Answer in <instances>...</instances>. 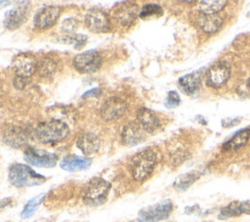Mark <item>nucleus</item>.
Listing matches in <instances>:
<instances>
[{
    "mask_svg": "<svg viewBox=\"0 0 250 222\" xmlns=\"http://www.w3.org/2000/svg\"><path fill=\"white\" fill-rule=\"evenodd\" d=\"M68 126L59 119H51L41 122L36 126L34 130L36 139L43 144H54L62 142L68 136Z\"/></svg>",
    "mask_w": 250,
    "mask_h": 222,
    "instance_id": "1",
    "label": "nucleus"
},
{
    "mask_svg": "<svg viewBox=\"0 0 250 222\" xmlns=\"http://www.w3.org/2000/svg\"><path fill=\"white\" fill-rule=\"evenodd\" d=\"M157 163V155L151 149H146L136 154L130 163L131 174L134 180L143 182L152 173Z\"/></svg>",
    "mask_w": 250,
    "mask_h": 222,
    "instance_id": "2",
    "label": "nucleus"
},
{
    "mask_svg": "<svg viewBox=\"0 0 250 222\" xmlns=\"http://www.w3.org/2000/svg\"><path fill=\"white\" fill-rule=\"evenodd\" d=\"M9 180L15 187L23 188L40 185L46 178L25 164L14 163L9 169Z\"/></svg>",
    "mask_w": 250,
    "mask_h": 222,
    "instance_id": "3",
    "label": "nucleus"
},
{
    "mask_svg": "<svg viewBox=\"0 0 250 222\" xmlns=\"http://www.w3.org/2000/svg\"><path fill=\"white\" fill-rule=\"evenodd\" d=\"M111 185L103 178H94L86 187L83 201L89 206H98L105 202Z\"/></svg>",
    "mask_w": 250,
    "mask_h": 222,
    "instance_id": "4",
    "label": "nucleus"
},
{
    "mask_svg": "<svg viewBox=\"0 0 250 222\" xmlns=\"http://www.w3.org/2000/svg\"><path fill=\"white\" fill-rule=\"evenodd\" d=\"M173 211V203L169 200H161L139 211L137 222H158L166 219Z\"/></svg>",
    "mask_w": 250,
    "mask_h": 222,
    "instance_id": "5",
    "label": "nucleus"
},
{
    "mask_svg": "<svg viewBox=\"0 0 250 222\" xmlns=\"http://www.w3.org/2000/svg\"><path fill=\"white\" fill-rule=\"evenodd\" d=\"M103 64L101 54L96 50H89L76 55L73 59L74 67L82 73H92L100 69Z\"/></svg>",
    "mask_w": 250,
    "mask_h": 222,
    "instance_id": "6",
    "label": "nucleus"
},
{
    "mask_svg": "<svg viewBox=\"0 0 250 222\" xmlns=\"http://www.w3.org/2000/svg\"><path fill=\"white\" fill-rule=\"evenodd\" d=\"M230 77V67L226 62L214 64L205 73V83L212 88H220Z\"/></svg>",
    "mask_w": 250,
    "mask_h": 222,
    "instance_id": "7",
    "label": "nucleus"
},
{
    "mask_svg": "<svg viewBox=\"0 0 250 222\" xmlns=\"http://www.w3.org/2000/svg\"><path fill=\"white\" fill-rule=\"evenodd\" d=\"M37 61L32 54L21 53L14 57L12 61V68L17 76L29 78L37 69Z\"/></svg>",
    "mask_w": 250,
    "mask_h": 222,
    "instance_id": "8",
    "label": "nucleus"
},
{
    "mask_svg": "<svg viewBox=\"0 0 250 222\" xmlns=\"http://www.w3.org/2000/svg\"><path fill=\"white\" fill-rule=\"evenodd\" d=\"M84 21L88 29L94 33L105 32L110 26V21L107 14L99 8L90 9L85 16Z\"/></svg>",
    "mask_w": 250,
    "mask_h": 222,
    "instance_id": "9",
    "label": "nucleus"
},
{
    "mask_svg": "<svg viewBox=\"0 0 250 222\" xmlns=\"http://www.w3.org/2000/svg\"><path fill=\"white\" fill-rule=\"evenodd\" d=\"M24 159L31 165L37 167H54L57 163L58 156L55 154L34 149V148H27L24 151Z\"/></svg>",
    "mask_w": 250,
    "mask_h": 222,
    "instance_id": "10",
    "label": "nucleus"
},
{
    "mask_svg": "<svg viewBox=\"0 0 250 222\" xmlns=\"http://www.w3.org/2000/svg\"><path fill=\"white\" fill-rule=\"evenodd\" d=\"M61 12L62 9L58 6H46L40 9L34 16V25L40 29L52 27L60 18Z\"/></svg>",
    "mask_w": 250,
    "mask_h": 222,
    "instance_id": "11",
    "label": "nucleus"
},
{
    "mask_svg": "<svg viewBox=\"0 0 250 222\" xmlns=\"http://www.w3.org/2000/svg\"><path fill=\"white\" fill-rule=\"evenodd\" d=\"M126 110L127 104L125 101L118 97H111L103 104L101 115L104 120H113L123 116Z\"/></svg>",
    "mask_w": 250,
    "mask_h": 222,
    "instance_id": "12",
    "label": "nucleus"
},
{
    "mask_svg": "<svg viewBox=\"0 0 250 222\" xmlns=\"http://www.w3.org/2000/svg\"><path fill=\"white\" fill-rule=\"evenodd\" d=\"M139 12V6L132 2H123L117 5L113 10V16L115 20L122 25L131 24L137 18Z\"/></svg>",
    "mask_w": 250,
    "mask_h": 222,
    "instance_id": "13",
    "label": "nucleus"
},
{
    "mask_svg": "<svg viewBox=\"0 0 250 222\" xmlns=\"http://www.w3.org/2000/svg\"><path fill=\"white\" fill-rule=\"evenodd\" d=\"M29 11H30V5H27V4L18 6L8 11L4 18L5 27L8 29L19 28L27 19Z\"/></svg>",
    "mask_w": 250,
    "mask_h": 222,
    "instance_id": "14",
    "label": "nucleus"
},
{
    "mask_svg": "<svg viewBox=\"0 0 250 222\" xmlns=\"http://www.w3.org/2000/svg\"><path fill=\"white\" fill-rule=\"evenodd\" d=\"M121 140L124 145L129 147L138 145L146 140L145 130L139 123L130 122L123 127L121 132Z\"/></svg>",
    "mask_w": 250,
    "mask_h": 222,
    "instance_id": "15",
    "label": "nucleus"
},
{
    "mask_svg": "<svg viewBox=\"0 0 250 222\" xmlns=\"http://www.w3.org/2000/svg\"><path fill=\"white\" fill-rule=\"evenodd\" d=\"M137 119L143 129L150 134H155L161 127V123L157 115L146 108H140L137 111Z\"/></svg>",
    "mask_w": 250,
    "mask_h": 222,
    "instance_id": "16",
    "label": "nucleus"
},
{
    "mask_svg": "<svg viewBox=\"0 0 250 222\" xmlns=\"http://www.w3.org/2000/svg\"><path fill=\"white\" fill-rule=\"evenodd\" d=\"M3 141L12 148H21L28 142L26 132L19 126H9L3 131Z\"/></svg>",
    "mask_w": 250,
    "mask_h": 222,
    "instance_id": "17",
    "label": "nucleus"
},
{
    "mask_svg": "<svg viewBox=\"0 0 250 222\" xmlns=\"http://www.w3.org/2000/svg\"><path fill=\"white\" fill-rule=\"evenodd\" d=\"M241 214H250V200H234L223 207L218 214V218L225 220L230 217H236Z\"/></svg>",
    "mask_w": 250,
    "mask_h": 222,
    "instance_id": "18",
    "label": "nucleus"
},
{
    "mask_svg": "<svg viewBox=\"0 0 250 222\" xmlns=\"http://www.w3.org/2000/svg\"><path fill=\"white\" fill-rule=\"evenodd\" d=\"M76 145L84 155H90L99 151L101 140L96 134L92 132H85L78 137Z\"/></svg>",
    "mask_w": 250,
    "mask_h": 222,
    "instance_id": "19",
    "label": "nucleus"
},
{
    "mask_svg": "<svg viewBox=\"0 0 250 222\" xmlns=\"http://www.w3.org/2000/svg\"><path fill=\"white\" fill-rule=\"evenodd\" d=\"M91 163L92 161L90 158L75 155H68L62 159L60 165L62 169L73 172L87 169L88 167H90Z\"/></svg>",
    "mask_w": 250,
    "mask_h": 222,
    "instance_id": "20",
    "label": "nucleus"
},
{
    "mask_svg": "<svg viewBox=\"0 0 250 222\" xmlns=\"http://www.w3.org/2000/svg\"><path fill=\"white\" fill-rule=\"evenodd\" d=\"M201 83V75L199 71L191 72L182 76L178 81L179 88L187 95L194 94Z\"/></svg>",
    "mask_w": 250,
    "mask_h": 222,
    "instance_id": "21",
    "label": "nucleus"
},
{
    "mask_svg": "<svg viewBox=\"0 0 250 222\" xmlns=\"http://www.w3.org/2000/svg\"><path fill=\"white\" fill-rule=\"evenodd\" d=\"M250 139V129L245 128L237 131L232 137L223 144L225 151H236L245 146Z\"/></svg>",
    "mask_w": 250,
    "mask_h": 222,
    "instance_id": "22",
    "label": "nucleus"
},
{
    "mask_svg": "<svg viewBox=\"0 0 250 222\" xmlns=\"http://www.w3.org/2000/svg\"><path fill=\"white\" fill-rule=\"evenodd\" d=\"M223 24V19L218 15H203L198 19L199 27L206 33L218 31Z\"/></svg>",
    "mask_w": 250,
    "mask_h": 222,
    "instance_id": "23",
    "label": "nucleus"
},
{
    "mask_svg": "<svg viewBox=\"0 0 250 222\" xmlns=\"http://www.w3.org/2000/svg\"><path fill=\"white\" fill-rule=\"evenodd\" d=\"M228 2L226 0H211V1H198L196 10L203 15H216L221 12Z\"/></svg>",
    "mask_w": 250,
    "mask_h": 222,
    "instance_id": "24",
    "label": "nucleus"
},
{
    "mask_svg": "<svg viewBox=\"0 0 250 222\" xmlns=\"http://www.w3.org/2000/svg\"><path fill=\"white\" fill-rule=\"evenodd\" d=\"M199 178V174L195 171L185 173L179 176L174 182V188L177 191H186L188 187H190L197 179Z\"/></svg>",
    "mask_w": 250,
    "mask_h": 222,
    "instance_id": "25",
    "label": "nucleus"
},
{
    "mask_svg": "<svg viewBox=\"0 0 250 222\" xmlns=\"http://www.w3.org/2000/svg\"><path fill=\"white\" fill-rule=\"evenodd\" d=\"M44 198H45V194H40V195L32 198L31 200H29L25 203V205L21 213V218L27 219V218L31 217L34 214V212L37 210V208L39 207L40 203L43 201Z\"/></svg>",
    "mask_w": 250,
    "mask_h": 222,
    "instance_id": "26",
    "label": "nucleus"
},
{
    "mask_svg": "<svg viewBox=\"0 0 250 222\" xmlns=\"http://www.w3.org/2000/svg\"><path fill=\"white\" fill-rule=\"evenodd\" d=\"M57 69L56 62L51 58H44L37 63V71L40 76L47 77L54 74Z\"/></svg>",
    "mask_w": 250,
    "mask_h": 222,
    "instance_id": "27",
    "label": "nucleus"
},
{
    "mask_svg": "<svg viewBox=\"0 0 250 222\" xmlns=\"http://www.w3.org/2000/svg\"><path fill=\"white\" fill-rule=\"evenodd\" d=\"M163 14V9L160 5L154 4V3H148L146 4L142 10L140 11V18L143 20H147L154 17H160Z\"/></svg>",
    "mask_w": 250,
    "mask_h": 222,
    "instance_id": "28",
    "label": "nucleus"
},
{
    "mask_svg": "<svg viewBox=\"0 0 250 222\" xmlns=\"http://www.w3.org/2000/svg\"><path fill=\"white\" fill-rule=\"evenodd\" d=\"M180 96L176 91H170L165 100V106L167 108H176L180 105Z\"/></svg>",
    "mask_w": 250,
    "mask_h": 222,
    "instance_id": "29",
    "label": "nucleus"
},
{
    "mask_svg": "<svg viewBox=\"0 0 250 222\" xmlns=\"http://www.w3.org/2000/svg\"><path fill=\"white\" fill-rule=\"evenodd\" d=\"M65 42L67 43H70V44H74L75 48H78V47H82L86 40H87V37L85 35H80V34H77V35H71V36H66L64 37L63 39Z\"/></svg>",
    "mask_w": 250,
    "mask_h": 222,
    "instance_id": "30",
    "label": "nucleus"
},
{
    "mask_svg": "<svg viewBox=\"0 0 250 222\" xmlns=\"http://www.w3.org/2000/svg\"><path fill=\"white\" fill-rule=\"evenodd\" d=\"M62 28L68 32H72L74 31L77 26H78V22L73 20V19H68V20H65L63 22H62Z\"/></svg>",
    "mask_w": 250,
    "mask_h": 222,
    "instance_id": "31",
    "label": "nucleus"
},
{
    "mask_svg": "<svg viewBox=\"0 0 250 222\" xmlns=\"http://www.w3.org/2000/svg\"><path fill=\"white\" fill-rule=\"evenodd\" d=\"M237 93L241 97H245L250 94V79L239 85V87L237 88Z\"/></svg>",
    "mask_w": 250,
    "mask_h": 222,
    "instance_id": "32",
    "label": "nucleus"
},
{
    "mask_svg": "<svg viewBox=\"0 0 250 222\" xmlns=\"http://www.w3.org/2000/svg\"><path fill=\"white\" fill-rule=\"evenodd\" d=\"M239 121H240L239 117H228V118H224L222 120V125L226 128H229V127L238 124Z\"/></svg>",
    "mask_w": 250,
    "mask_h": 222,
    "instance_id": "33",
    "label": "nucleus"
},
{
    "mask_svg": "<svg viewBox=\"0 0 250 222\" xmlns=\"http://www.w3.org/2000/svg\"><path fill=\"white\" fill-rule=\"evenodd\" d=\"M26 83H27V78H22L20 76H16L14 80V84L18 89H23Z\"/></svg>",
    "mask_w": 250,
    "mask_h": 222,
    "instance_id": "34",
    "label": "nucleus"
},
{
    "mask_svg": "<svg viewBox=\"0 0 250 222\" xmlns=\"http://www.w3.org/2000/svg\"><path fill=\"white\" fill-rule=\"evenodd\" d=\"M101 93H102V91H101V89L100 88H94V89H91V90H89V91H87V92H85L84 94H83V98H92V97H98V96H100L101 95Z\"/></svg>",
    "mask_w": 250,
    "mask_h": 222,
    "instance_id": "35",
    "label": "nucleus"
},
{
    "mask_svg": "<svg viewBox=\"0 0 250 222\" xmlns=\"http://www.w3.org/2000/svg\"><path fill=\"white\" fill-rule=\"evenodd\" d=\"M12 199L11 198H5V199H1L0 200V210L4 209L5 207H7L9 204H11L12 202Z\"/></svg>",
    "mask_w": 250,
    "mask_h": 222,
    "instance_id": "36",
    "label": "nucleus"
},
{
    "mask_svg": "<svg viewBox=\"0 0 250 222\" xmlns=\"http://www.w3.org/2000/svg\"><path fill=\"white\" fill-rule=\"evenodd\" d=\"M12 2L11 1H0V9L5 7V6H8L9 4H11Z\"/></svg>",
    "mask_w": 250,
    "mask_h": 222,
    "instance_id": "37",
    "label": "nucleus"
},
{
    "mask_svg": "<svg viewBox=\"0 0 250 222\" xmlns=\"http://www.w3.org/2000/svg\"><path fill=\"white\" fill-rule=\"evenodd\" d=\"M249 17H250V12H249Z\"/></svg>",
    "mask_w": 250,
    "mask_h": 222,
    "instance_id": "38",
    "label": "nucleus"
}]
</instances>
